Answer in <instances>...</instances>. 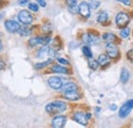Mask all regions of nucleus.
Segmentation results:
<instances>
[{"instance_id": "36", "label": "nucleus", "mask_w": 133, "mask_h": 128, "mask_svg": "<svg viewBox=\"0 0 133 128\" xmlns=\"http://www.w3.org/2000/svg\"><path fill=\"white\" fill-rule=\"evenodd\" d=\"M126 104H127L128 106H130L131 108H133V100H130V101H128Z\"/></svg>"}, {"instance_id": "10", "label": "nucleus", "mask_w": 133, "mask_h": 128, "mask_svg": "<svg viewBox=\"0 0 133 128\" xmlns=\"http://www.w3.org/2000/svg\"><path fill=\"white\" fill-rule=\"evenodd\" d=\"M73 118H74V120H75L77 123H79V124H81V125H83V126H86V125H87L88 119H87V117H86V115H85L84 113L76 112L74 114Z\"/></svg>"}, {"instance_id": "32", "label": "nucleus", "mask_w": 133, "mask_h": 128, "mask_svg": "<svg viewBox=\"0 0 133 128\" xmlns=\"http://www.w3.org/2000/svg\"><path fill=\"white\" fill-rule=\"evenodd\" d=\"M127 58H128L129 60H133V49L129 50V51L127 52Z\"/></svg>"}, {"instance_id": "4", "label": "nucleus", "mask_w": 133, "mask_h": 128, "mask_svg": "<svg viewBox=\"0 0 133 128\" xmlns=\"http://www.w3.org/2000/svg\"><path fill=\"white\" fill-rule=\"evenodd\" d=\"M4 27H5V29H6L9 33H17L21 30V26H19V23H18L17 21H16V20H12V19L5 20V22H4Z\"/></svg>"}, {"instance_id": "13", "label": "nucleus", "mask_w": 133, "mask_h": 128, "mask_svg": "<svg viewBox=\"0 0 133 128\" xmlns=\"http://www.w3.org/2000/svg\"><path fill=\"white\" fill-rule=\"evenodd\" d=\"M51 70L54 73H63V74H69V70L68 68L62 66V65H53L51 67Z\"/></svg>"}, {"instance_id": "22", "label": "nucleus", "mask_w": 133, "mask_h": 128, "mask_svg": "<svg viewBox=\"0 0 133 128\" xmlns=\"http://www.w3.org/2000/svg\"><path fill=\"white\" fill-rule=\"evenodd\" d=\"M31 33H32V30L29 29V28H21V30L18 31V34L21 36H24V37L31 35Z\"/></svg>"}, {"instance_id": "34", "label": "nucleus", "mask_w": 133, "mask_h": 128, "mask_svg": "<svg viewBox=\"0 0 133 128\" xmlns=\"http://www.w3.org/2000/svg\"><path fill=\"white\" fill-rule=\"evenodd\" d=\"M119 2H122L124 5H130L131 4V0H118Z\"/></svg>"}, {"instance_id": "6", "label": "nucleus", "mask_w": 133, "mask_h": 128, "mask_svg": "<svg viewBox=\"0 0 133 128\" xmlns=\"http://www.w3.org/2000/svg\"><path fill=\"white\" fill-rule=\"evenodd\" d=\"M66 122V116H55L51 121V126L52 128H64Z\"/></svg>"}, {"instance_id": "2", "label": "nucleus", "mask_w": 133, "mask_h": 128, "mask_svg": "<svg viewBox=\"0 0 133 128\" xmlns=\"http://www.w3.org/2000/svg\"><path fill=\"white\" fill-rule=\"evenodd\" d=\"M17 18H18L19 22H22L23 25H26V26L31 25L34 19L33 15H32L29 11H27V10H22V11H19L18 14H17Z\"/></svg>"}, {"instance_id": "5", "label": "nucleus", "mask_w": 133, "mask_h": 128, "mask_svg": "<svg viewBox=\"0 0 133 128\" xmlns=\"http://www.w3.org/2000/svg\"><path fill=\"white\" fill-rule=\"evenodd\" d=\"M105 50H107V54L110 56V58H117L119 57V49L114 43H109L105 46Z\"/></svg>"}, {"instance_id": "23", "label": "nucleus", "mask_w": 133, "mask_h": 128, "mask_svg": "<svg viewBox=\"0 0 133 128\" xmlns=\"http://www.w3.org/2000/svg\"><path fill=\"white\" fill-rule=\"evenodd\" d=\"M82 51H83V54L89 59V58H92V52H91V49L89 48L88 46H84L82 48Z\"/></svg>"}, {"instance_id": "33", "label": "nucleus", "mask_w": 133, "mask_h": 128, "mask_svg": "<svg viewBox=\"0 0 133 128\" xmlns=\"http://www.w3.org/2000/svg\"><path fill=\"white\" fill-rule=\"evenodd\" d=\"M37 3H38L40 6H42V7H45V6H46L45 0H37Z\"/></svg>"}, {"instance_id": "12", "label": "nucleus", "mask_w": 133, "mask_h": 128, "mask_svg": "<svg viewBox=\"0 0 133 128\" xmlns=\"http://www.w3.org/2000/svg\"><path fill=\"white\" fill-rule=\"evenodd\" d=\"M64 93L66 92H73V91H77L78 90V85L74 82H68L65 85H63V87L61 89Z\"/></svg>"}, {"instance_id": "20", "label": "nucleus", "mask_w": 133, "mask_h": 128, "mask_svg": "<svg viewBox=\"0 0 133 128\" xmlns=\"http://www.w3.org/2000/svg\"><path fill=\"white\" fill-rule=\"evenodd\" d=\"M88 65H89V67H90L92 70H96V69L98 68V66H99V63H98L97 60H95V59H93V58H89V59H88Z\"/></svg>"}, {"instance_id": "35", "label": "nucleus", "mask_w": 133, "mask_h": 128, "mask_svg": "<svg viewBox=\"0 0 133 128\" xmlns=\"http://www.w3.org/2000/svg\"><path fill=\"white\" fill-rule=\"evenodd\" d=\"M29 3V0H18V4L21 5H26Z\"/></svg>"}, {"instance_id": "27", "label": "nucleus", "mask_w": 133, "mask_h": 128, "mask_svg": "<svg viewBox=\"0 0 133 128\" xmlns=\"http://www.w3.org/2000/svg\"><path fill=\"white\" fill-rule=\"evenodd\" d=\"M99 4H100L99 0H90V2H89L90 8H93V9H95V8H98Z\"/></svg>"}, {"instance_id": "24", "label": "nucleus", "mask_w": 133, "mask_h": 128, "mask_svg": "<svg viewBox=\"0 0 133 128\" xmlns=\"http://www.w3.org/2000/svg\"><path fill=\"white\" fill-rule=\"evenodd\" d=\"M52 62V59H48L47 61H44V62H41V63H37L35 65V68L36 69H41V68H44L46 67L48 64H50Z\"/></svg>"}, {"instance_id": "29", "label": "nucleus", "mask_w": 133, "mask_h": 128, "mask_svg": "<svg viewBox=\"0 0 133 128\" xmlns=\"http://www.w3.org/2000/svg\"><path fill=\"white\" fill-rule=\"evenodd\" d=\"M29 8L31 11L37 12L39 10V5H38V3H29Z\"/></svg>"}, {"instance_id": "9", "label": "nucleus", "mask_w": 133, "mask_h": 128, "mask_svg": "<svg viewBox=\"0 0 133 128\" xmlns=\"http://www.w3.org/2000/svg\"><path fill=\"white\" fill-rule=\"evenodd\" d=\"M82 41L84 43H86L87 45H95L98 43V38L91 35V34H88V33H85L82 36Z\"/></svg>"}, {"instance_id": "31", "label": "nucleus", "mask_w": 133, "mask_h": 128, "mask_svg": "<svg viewBox=\"0 0 133 128\" xmlns=\"http://www.w3.org/2000/svg\"><path fill=\"white\" fill-rule=\"evenodd\" d=\"M57 61H58L59 63L64 64V65H69V63H70L66 59H64V58H57Z\"/></svg>"}, {"instance_id": "3", "label": "nucleus", "mask_w": 133, "mask_h": 128, "mask_svg": "<svg viewBox=\"0 0 133 128\" xmlns=\"http://www.w3.org/2000/svg\"><path fill=\"white\" fill-rule=\"evenodd\" d=\"M129 22V15L126 12H119L116 16L117 26L121 29H124Z\"/></svg>"}, {"instance_id": "8", "label": "nucleus", "mask_w": 133, "mask_h": 128, "mask_svg": "<svg viewBox=\"0 0 133 128\" xmlns=\"http://www.w3.org/2000/svg\"><path fill=\"white\" fill-rule=\"evenodd\" d=\"M48 84L53 90H61L63 87V80L58 76H52L48 79Z\"/></svg>"}, {"instance_id": "18", "label": "nucleus", "mask_w": 133, "mask_h": 128, "mask_svg": "<svg viewBox=\"0 0 133 128\" xmlns=\"http://www.w3.org/2000/svg\"><path fill=\"white\" fill-rule=\"evenodd\" d=\"M129 77H130L129 71H128L127 69L123 68V69H122V71H121V75H120V79H121V81H122L123 83H125V82H127V81H128Z\"/></svg>"}, {"instance_id": "7", "label": "nucleus", "mask_w": 133, "mask_h": 128, "mask_svg": "<svg viewBox=\"0 0 133 128\" xmlns=\"http://www.w3.org/2000/svg\"><path fill=\"white\" fill-rule=\"evenodd\" d=\"M90 5L89 3L82 1L80 4H79V13L81 14V16H83L85 18H88L90 15Z\"/></svg>"}, {"instance_id": "21", "label": "nucleus", "mask_w": 133, "mask_h": 128, "mask_svg": "<svg viewBox=\"0 0 133 128\" xmlns=\"http://www.w3.org/2000/svg\"><path fill=\"white\" fill-rule=\"evenodd\" d=\"M108 18H109L108 13H107L105 11H102V12H100L98 17H97V21H98L99 23H105L107 20H108Z\"/></svg>"}, {"instance_id": "15", "label": "nucleus", "mask_w": 133, "mask_h": 128, "mask_svg": "<svg viewBox=\"0 0 133 128\" xmlns=\"http://www.w3.org/2000/svg\"><path fill=\"white\" fill-rule=\"evenodd\" d=\"M102 40H103L104 42H107L108 44H109V43H114L117 40V37L113 33H105V34H103V36H102Z\"/></svg>"}, {"instance_id": "25", "label": "nucleus", "mask_w": 133, "mask_h": 128, "mask_svg": "<svg viewBox=\"0 0 133 128\" xmlns=\"http://www.w3.org/2000/svg\"><path fill=\"white\" fill-rule=\"evenodd\" d=\"M120 36L122 37V38H128L129 36H130V29H128V28H124V29H122L121 30V32H120Z\"/></svg>"}, {"instance_id": "1", "label": "nucleus", "mask_w": 133, "mask_h": 128, "mask_svg": "<svg viewBox=\"0 0 133 128\" xmlns=\"http://www.w3.org/2000/svg\"><path fill=\"white\" fill-rule=\"evenodd\" d=\"M66 104L62 101H54L52 103H49L46 105L45 110L48 114H59L66 111Z\"/></svg>"}, {"instance_id": "38", "label": "nucleus", "mask_w": 133, "mask_h": 128, "mask_svg": "<svg viewBox=\"0 0 133 128\" xmlns=\"http://www.w3.org/2000/svg\"><path fill=\"white\" fill-rule=\"evenodd\" d=\"M3 69H4V62L1 61V70H3Z\"/></svg>"}, {"instance_id": "14", "label": "nucleus", "mask_w": 133, "mask_h": 128, "mask_svg": "<svg viewBox=\"0 0 133 128\" xmlns=\"http://www.w3.org/2000/svg\"><path fill=\"white\" fill-rule=\"evenodd\" d=\"M65 97L66 99L70 100V101H77L80 99V95L78 94L77 91H73V92H66L65 93Z\"/></svg>"}, {"instance_id": "19", "label": "nucleus", "mask_w": 133, "mask_h": 128, "mask_svg": "<svg viewBox=\"0 0 133 128\" xmlns=\"http://www.w3.org/2000/svg\"><path fill=\"white\" fill-rule=\"evenodd\" d=\"M49 51H50L49 47L46 45V46L42 47L41 49H39V51H38V53H37V56H38L39 58H42V57H44L45 55L49 54Z\"/></svg>"}, {"instance_id": "17", "label": "nucleus", "mask_w": 133, "mask_h": 128, "mask_svg": "<svg viewBox=\"0 0 133 128\" xmlns=\"http://www.w3.org/2000/svg\"><path fill=\"white\" fill-rule=\"evenodd\" d=\"M97 61H98L100 66H104V65L110 63V56L105 55V54H101V55H99Z\"/></svg>"}, {"instance_id": "16", "label": "nucleus", "mask_w": 133, "mask_h": 128, "mask_svg": "<svg viewBox=\"0 0 133 128\" xmlns=\"http://www.w3.org/2000/svg\"><path fill=\"white\" fill-rule=\"evenodd\" d=\"M29 45L31 47H35L37 45H43V37H34L30 40Z\"/></svg>"}, {"instance_id": "30", "label": "nucleus", "mask_w": 133, "mask_h": 128, "mask_svg": "<svg viewBox=\"0 0 133 128\" xmlns=\"http://www.w3.org/2000/svg\"><path fill=\"white\" fill-rule=\"evenodd\" d=\"M68 6H73V5H76L77 4V0H66Z\"/></svg>"}, {"instance_id": "28", "label": "nucleus", "mask_w": 133, "mask_h": 128, "mask_svg": "<svg viewBox=\"0 0 133 128\" xmlns=\"http://www.w3.org/2000/svg\"><path fill=\"white\" fill-rule=\"evenodd\" d=\"M69 11L73 14H76L79 12V5H73V6H69Z\"/></svg>"}, {"instance_id": "11", "label": "nucleus", "mask_w": 133, "mask_h": 128, "mask_svg": "<svg viewBox=\"0 0 133 128\" xmlns=\"http://www.w3.org/2000/svg\"><path fill=\"white\" fill-rule=\"evenodd\" d=\"M131 107L130 106H128L127 104H125V105H123L121 108H120V111H119V116L121 117V118H125V117H127L128 115H129V113L131 111Z\"/></svg>"}, {"instance_id": "37", "label": "nucleus", "mask_w": 133, "mask_h": 128, "mask_svg": "<svg viewBox=\"0 0 133 128\" xmlns=\"http://www.w3.org/2000/svg\"><path fill=\"white\" fill-rule=\"evenodd\" d=\"M117 109V107H116V105H111V110H116Z\"/></svg>"}, {"instance_id": "39", "label": "nucleus", "mask_w": 133, "mask_h": 128, "mask_svg": "<svg viewBox=\"0 0 133 128\" xmlns=\"http://www.w3.org/2000/svg\"><path fill=\"white\" fill-rule=\"evenodd\" d=\"M86 117H87V119H89V118H90V117H91V115H90V114H89V113H88V114H87V115H86Z\"/></svg>"}, {"instance_id": "26", "label": "nucleus", "mask_w": 133, "mask_h": 128, "mask_svg": "<svg viewBox=\"0 0 133 128\" xmlns=\"http://www.w3.org/2000/svg\"><path fill=\"white\" fill-rule=\"evenodd\" d=\"M42 31H43V33H45V34H50V33L52 32L51 25L50 23H44L42 26Z\"/></svg>"}]
</instances>
